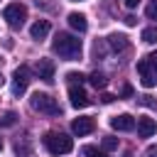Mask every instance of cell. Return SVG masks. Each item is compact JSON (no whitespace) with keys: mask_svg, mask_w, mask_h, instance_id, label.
Listing matches in <instances>:
<instances>
[{"mask_svg":"<svg viewBox=\"0 0 157 157\" xmlns=\"http://www.w3.org/2000/svg\"><path fill=\"white\" fill-rule=\"evenodd\" d=\"M66 78H69V83H71V86H76V83L81 86V83H83V76H81V74H76V71H69V74H66Z\"/></svg>","mask_w":157,"mask_h":157,"instance_id":"21","label":"cell"},{"mask_svg":"<svg viewBox=\"0 0 157 157\" xmlns=\"http://www.w3.org/2000/svg\"><path fill=\"white\" fill-rule=\"evenodd\" d=\"M103 150H118V137H113V135H108V137H103Z\"/></svg>","mask_w":157,"mask_h":157,"instance_id":"19","label":"cell"},{"mask_svg":"<svg viewBox=\"0 0 157 157\" xmlns=\"http://www.w3.org/2000/svg\"><path fill=\"white\" fill-rule=\"evenodd\" d=\"M93 128H96V120L93 118H76L74 123H71V130H74V135H88V132H93Z\"/></svg>","mask_w":157,"mask_h":157,"instance_id":"10","label":"cell"},{"mask_svg":"<svg viewBox=\"0 0 157 157\" xmlns=\"http://www.w3.org/2000/svg\"><path fill=\"white\" fill-rule=\"evenodd\" d=\"M147 59H150V64L157 69V52H152V54H147Z\"/></svg>","mask_w":157,"mask_h":157,"instance_id":"24","label":"cell"},{"mask_svg":"<svg viewBox=\"0 0 157 157\" xmlns=\"http://www.w3.org/2000/svg\"><path fill=\"white\" fill-rule=\"evenodd\" d=\"M101 101H103V103H110V101H115V96H110V93H103V96H101Z\"/></svg>","mask_w":157,"mask_h":157,"instance_id":"25","label":"cell"},{"mask_svg":"<svg viewBox=\"0 0 157 157\" xmlns=\"http://www.w3.org/2000/svg\"><path fill=\"white\" fill-rule=\"evenodd\" d=\"M157 132V123L152 118H137V135L140 137H152Z\"/></svg>","mask_w":157,"mask_h":157,"instance_id":"11","label":"cell"},{"mask_svg":"<svg viewBox=\"0 0 157 157\" xmlns=\"http://www.w3.org/2000/svg\"><path fill=\"white\" fill-rule=\"evenodd\" d=\"M88 81H91L93 88H105V86H108V78H105L103 74H98V71H93V74L88 76Z\"/></svg>","mask_w":157,"mask_h":157,"instance_id":"15","label":"cell"},{"mask_svg":"<svg viewBox=\"0 0 157 157\" xmlns=\"http://www.w3.org/2000/svg\"><path fill=\"white\" fill-rule=\"evenodd\" d=\"M49 29H52V27H49L47 20H37V22L29 27V34H32V39H44V37L49 34Z\"/></svg>","mask_w":157,"mask_h":157,"instance_id":"12","label":"cell"},{"mask_svg":"<svg viewBox=\"0 0 157 157\" xmlns=\"http://www.w3.org/2000/svg\"><path fill=\"white\" fill-rule=\"evenodd\" d=\"M29 105H32V110H37V113H47V115H61V108H59V103L49 96V93H34L32 98H29Z\"/></svg>","mask_w":157,"mask_h":157,"instance_id":"3","label":"cell"},{"mask_svg":"<svg viewBox=\"0 0 157 157\" xmlns=\"http://www.w3.org/2000/svg\"><path fill=\"white\" fill-rule=\"evenodd\" d=\"M145 157H157V145H150L145 150Z\"/></svg>","mask_w":157,"mask_h":157,"instance_id":"23","label":"cell"},{"mask_svg":"<svg viewBox=\"0 0 157 157\" xmlns=\"http://www.w3.org/2000/svg\"><path fill=\"white\" fill-rule=\"evenodd\" d=\"M69 101H71L74 108H86V105L91 103V98L86 96V91H83L81 86H71V88H69Z\"/></svg>","mask_w":157,"mask_h":157,"instance_id":"9","label":"cell"},{"mask_svg":"<svg viewBox=\"0 0 157 157\" xmlns=\"http://www.w3.org/2000/svg\"><path fill=\"white\" fill-rule=\"evenodd\" d=\"M34 71H37V76H39L44 83H52V81H54V61H52V59H39V61L34 64Z\"/></svg>","mask_w":157,"mask_h":157,"instance_id":"7","label":"cell"},{"mask_svg":"<svg viewBox=\"0 0 157 157\" xmlns=\"http://www.w3.org/2000/svg\"><path fill=\"white\" fill-rule=\"evenodd\" d=\"M81 152H83L86 157H105V152H103V150H98V147H91V145H86Z\"/></svg>","mask_w":157,"mask_h":157,"instance_id":"18","label":"cell"},{"mask_svg":"<svg viewBox=\"0 0 157 157\" xmlns=\"http://www.w3.org/2000/svg\"><path fill=\"white\" fill-rule=\"evenodd\" d=\"M142 42L157 44V27H145V29H142Z\"/></svg>","mask_w":157,"mask_h":157,"instance_id":"16","label":"cell"},{"mask_svg":"<svg viewBox=\"0 0 157 157\" xmlns=\"http://www.w3.org/2000/svg\"><path fill=\"white\" fill-rule=\"evenodd\" d=\"M145 12H147V17H150V20H157V0H152V2L147 5V10H145Z\"/></svg>","mask_w":157,"mask_h":157,"instance_id":"22","label":"cell"},{"mask_svg":"<svg viewBox=\"0 0 157 157\" xmlns=\"http://www.w3.org/2000/svg\"><path fill=\"white\" fill-rule=\"evenodd\" d=\"M125 22H128V25H130V27H132V25H135V22H137V20H135V17H132V15H128V17H125Z\"/></svg>","mask_w":157,"mask_h":157,"instance_id":"28","label":"cell"},{"mask_svg":"<svg viewBox=\"0 0 157 157\" xmlns=\"http://www.w3.org/2000/svg\"><path fill=\"white\" fill-rule=\"evenodd\" d=\"M110 125H113V130H118V132H130V130H135V118L128 115V113H123V115L110 118Z\"/></svg>","mask_w":157,"mask_h":157,"instance_id":"8","label":"cell"},{"mask_svg":"<svg viewBox=\"0 0 157 157\" xmlns=\"http://www.w3.org/2000/svg\"><path fill=\"white\" fill-rule=\"evenodd\" d=\"M137 74H140V81H142V86H145V88H152V86L157 83V69L150 64V59H147V56L137 61Z\"/></svg>","mask_w":157,"mask_h":157,"instance_id":"5","label":"cell"},{"mask_svg":"<svg viewBox=\"0 0 157 157\" xmlns=\"http://www.w3.org/2000/svg\"><path fill=\"white\" fill-rule=\"evenodd\" d=\"M125 5L132 10V7H137V5H140V0H125Z\"/></svg>","mask_w":157,"mask_h":157,"instance_id":"27","label":"cell"},{"mask_svg":"<svg viewBox=\"0 0 157 157\" xmlns=\"http://www.w3.org/2000/svg\"><path fill=\"white\" fill-rule=\"evenodd\" d=\"M2 20H5L12 29H20V27L25 25V20H27V7L20 5V2H12V5H7V7L2 10Z\"/></svg>","mask_w":157,"mask_h":157,"instance_id":"4","label":"cell"},{"mask_svg":"<svg viewBox=\"0 0 157 157\" xmlns=\"http://www.w3.org/2000/svg\"><path fill=\"white\" fill-rule=\"evenodd\" d=\"M54 54H59L61 59H78L81 56V39L69 34V32H59L52 42Z\"/></svg>","mask_w":157,"mask_h":157,"instance_id":"1","label":"cell"},{"mask_svg":"<svg viewBox=\"0 0 157 157\" xmlns=\"http://www.w3.org/2000/svg\"><path fill=\"white\" fill-rule=\"evenodd\" d=\"M0 150H2V140H0Z\"/></svg>","mask_w":157,"mask_h":157,"instance_id":"29","label":"cell"},{"mask_svg":"<svg viewBox=\"0 0 157 157\" xmlns=\"http://www.w3.org/2000/svg\"><path fill=\"white\" fill-rule=\"evenodd\" d=\"M123 96H125V98L132 96V86H123Z\"/></svg>","mask_w":157,"mask_h":157,"instance_id":"26","label":"cell"},{"mask_svg":"<svg viewBox=\"0 0 157 157\" xmlns=\"http://www.w3.org/2000/svg\"><path fill=\"white\" fill-rule=\"evenodd\" d=\"M0 86H2V76H0Z\"/></svg>","mask_w":157,"mask_h":157,"instance_id":"30","label":"cell"},{"mask_svg":"<svg viewBox=\"0 0 157 157\" xmlns=\"http://www.w3.org/2000/svg\"><path fill=\"white\" fill-rule=\"evenodd\" d=\"M108 44H110L113 52H123V49H128V37L125 34H110L108 37Z\"/></svg>","mask_w":157,"mask_h":157,"instance_id":"14","label":"cell"},{"mask_svg":"<svg viewBox=\"0 0 157 157\" xmlns=\"http://www.w3.org/2000/svg\"><path fill=\"white\" fill-rule=\"evenodd\" d=\"M27 86H29V66H17L15 69V74H12V93L15 96H22L25 91H27Z\"/></svg>","mask_w":157,"mask_h":157,"instance_id":"6","label":"cell"},{"mask_svg":"<svg viewBox=\"0 0 157 157\" xmlns=\"http://www.w3.org/2000/svg\"><path fill=\"white\" fill-rule=\"evenodd\" d=\"M15 152L20 155V157H29V147H27V142H15Z\"/></svg>","mask_w":157,"mask_h":157,"instance_id":"20","label":"cell"},{"mask_svg":"<svg viewBox=\"0 0 157 157\" xmlns=\"http://www.w3.org/2000/svg\"><path fill=\"white\" fill-rule=\"evenodd\" d=\"M44 147L52 155H69L74 150V140L64 132H47L44 135Z\"/></svg>","mask_w":157,"mask_h":157,"instance_id":"2","label":"cell"},{"mask_svg":"<svg viewBox=\"0 0 157 157\" xmlns=\"http://www.w3.org/2000/svg\"><path fill=\"white\" fill-rule=\"evenodd\" d=\"M17 123V115L15 113H5L2 118H0V128H10V125H15Z\"/></svg>","mask_w":157,"mask_h":157,"instance_id":"17","label":"cell"},{"mask_svg":"<svg viewBox=\"0 0 157 157\" xmlns=\"http://www.w3.org/2000/svg\"><path fill=\"white\" fill-rule=\"evenodd\" d=\"M66 20H69V25H71L76 32H86V29H88V22H86V17H83L81 12H71Z\"/></svg>","mask_w":157,"mask_h":157,"instance_id":"13","label":"cell"}]
</instances>
